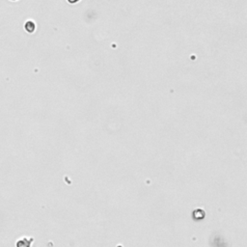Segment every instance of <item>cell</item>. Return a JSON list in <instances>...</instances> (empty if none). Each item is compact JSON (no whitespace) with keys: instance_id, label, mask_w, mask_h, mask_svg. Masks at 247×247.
<instances>
[{"instance_id":"6da1fadb","label":"cell","mask_w":247,"mask_h":247,"mask_svg":"<svg viewBox=\"0 0 247 247\" xmlns=\"http://www.w3.org/2000/svg\"><path fill=\"white\" fill-rule=\"evenodd\" d=\"M25 29L28 31V32H33L35 29V24L32 22H28L25 24Z\"/></svg>"},{"instance_id":"7a4b0ae2","label":"cell","mask_w":247,"mask_h":247,"mask_svg":"<svg viewBox=\"0 0 247 247\" xmlns=\"http://www.w3.org/2000/svg\"><path fill=\"white\" fill-rule=\"evenodd\" d=\"M68 1H69L70 3H72V4H73V3H76V2H78V1H79V0H68Z\"/></svg>"},{"instance_id":"3957f363","label":"cell","mask_w":247,"mask_h":247,"mask_svg":"<svg viewBox=\"0 0 247 247\" xmlns=\"http://www.w3.org/2000/svg\"><path fill=\"white\" fill-rule=\"evenodd\" d=\"M13 1H15V0H13Z\"/></svg>"}]
</instances>
